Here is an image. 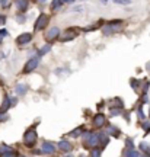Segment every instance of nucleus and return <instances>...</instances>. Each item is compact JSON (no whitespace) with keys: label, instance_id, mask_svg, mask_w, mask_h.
Here are the masks:
<instances>
[{"label":"nucleus","instance_id":"nucleus-1","mask_svg":"<svg viewBox=\"0 0 150 157\" xmlns=\"http://www.w3.org/2000/svg\"><path fill=\"white\" fill-rule=\"evenodd\" d=\"M82 142H83V147L86 150L98 147L99 145V134L93 132V131H86L82 134Z\"/></svg>","mask_w":150,"mask_h":157},{"label":"nucleus","instance_id":"nucleus-2","mask_svg":"<svg viewBox=\"0 0 150 157\" xmlns=\"http://www.w3.org/2000/svg\"><path fill=\"white\" fill-rule=\"evenodd\" d=\"M124 29V22L122 19H114L111 22H108L106 25H102L101 26V31L103 35H111V34H117V32H121Z\"/></svg>","mask_w":150,"mask_h":157},{"label":"nucleus","instance_id":"nucleus-3","mask_svg":"<svg viewBox=\"0 0 150 157\" xmlns=\"http://www.w3.org/2000/svg\"><path fill=\"white\" fill-rule=\"evenodd\" d=\"M37 140H38V134H37V129H35V127H31V128H28V129L25 131V134H24V144H25L26 147L32 148V147L35 145Z\"/></svg>","mask_w":150,"mask_h":157},{"label":"nucleus","instance_id":"nucleus-4","mask_svg":"<svg viewBox=\"0 0 150 157\" xmlns=\"http://www.w3.org/2000/svg\"><path fill=\"white\" fill-rule=\"evenodd\" d=\"M79 34H80V29H79V28H69V29H66L64 32H61V34H60L58 39H60V42L73 41V39L79 35Z\"/></svg>","mask_w":150,"mask_h":157},{"label":"nucleus","instance_id":"nucleus-5","mask_svg":"<svg viewBox=\"0 0 150 157\" xmlns=\"http://www.w3.org/2000/svg\"><path fill=\"white\" fill-rule=\"evenodd\" d=\"M40 57L38 55H35V57H31L29 60H28V63L25 64V67H24V70H22V73H25V74H28V73H32L38 66H40Z\"/></svg>","mask_w":150,"mask_h":157},{"label":"nucleus","instance_id":"nucleus-6","mask_svg":"<svg viewBox=\"0 0 150 157\" xmlns=\"http://www.w3.org/2000/svg\"><path fill=\"white\" fill-rule=\"evenodd\" d=\"M48 21H50V16L47 13H41L35 22V26H34V31L38 32V31H44V28L48 25Z\"/></svg>","mask_w":150,"mask_h":157},{"label":"nucleus","instance_id":"nucleus-7","mask_svg":"<svg viewBox=\"0 0 150 157\" xmlns=\"http://www.w3.org/2000/svg\"><path fill=\"white\" fill-rule=\"evenodd\" d=\"M60 34H61V31H60L57 26H53V28H50V29L44 34V38H45L47 42H54L56 39H58Z\"/></svg>","mask_w":150,"mask_h":157},{"label":"nucleus","instance_id":"nucleus-8","mask_svg":"<svg viewBox=\"0 0 150 157\" xmlns=\"http://www.w3.org/2000/svg\"><path fill=\"white\" fill-rule=\"evenodd\" d=\"M57 151L56 145L51 142V141H42L41 144V153L42 154H48V156H54Z\"/></svg>","mask_w":150,"mask_h":157},{"label":"nucleus","instance_id":"nucleus-9","mask_svg":"<svg viewBox=\"0 0 150 157\" xmlns=\"http://www.w3.org/2000/svg\"><path fill=\"white\" fill-rule=\"evenodd\" d=\"M92 124H93L95 128H102V127L106 124V118H105V115H103L102 112H98V113L93 116Z\"/></svg>","mask_w":150,"mask_h":157},{"label":"nucleus","instance_id":"nucleus-10","mask_svg":"<svg viewBox=\"0 0 150 157\" xmlns=\"http://www.w3.org/2000/svg\"><path fill=\"white\" fill-rule=\"evenodd\" d=\"M32 41V34L31 32H24V34H21L18 38H16V44L18 45H26V44H29Z\"/></svg>","mask_w":150,"mask_h":157},{"label":"nucleus","instance_id":"nucleus-11","mask_svg":"<svg viewBox=\"0 0 150 157\" xmlns=\"http://www.w3.org/2000/svg\"><path fill=\"white\" fill-rule=\"evenodd\" d=\"M57 150H61V151H64V153H70V151L73 150V145H72L70 141L61 140V141H58V144H57Z\"/></svg>","mask_w":150,"mask_h":157},{"label":"nucleus","instance_id":"nucleus-12","mask_svg":"<svg viewBox=\"0 0 150 157\" xmlns=\"http://www.w3.org/2000/svg\"><path fill=\"white\" fill-rule=\"evenodd\" d=\"M106 134H108V135H111V137L118 138V137L121 135V131H119L115 125H108V127H106Z\"/></svg>","mask_w":150,"mask_h":157},{"label":"nucleus","instance_id":"nucleus-13","mask_svg":"<svg viewBox=\"0 0 150 157\" xmlns=\"http://www.w3.org/2000/svg\"><path fill=\"white\" fill-rule=\"evenodd\" d=\"M108 142H109V135L106 132H99V145L102 150L108 145Z\"/></svg>","mask_w":150,"mask_h":157},{"label":"nucleus","instance_id":"nucleus-14","mask_svg":"<svg viewBox=\"0 0 150 157\" xmlns=\"http://www.w3.org/2000/svg\"><path fill=\"white\" fill-rule=\"evenodd\" d=\"M16 8L19 9V12H26L29 8V0H16Z\"/></svg>","mask_w":150,"mask_h":157},{"label":"nucleus","instance_id":"nucleus-15","mask_svg":"<svg viewBox=\"0 0 150 157\" xmlns=\"http://www.w3.org/2000/svg\"><path fill=\"white\" fill-rule=\"evenodd\" d=\"M15 92H16V95H18V96H25V95H26V92H28V86H26V84H24V83H19V84H16Z\"/></svg>","mask_w":150,"mask_h":157},{"label":"nucleus","instance_id":"nucleus-16","mask_svg":"<svg viewBox=\"0 0 150 157\" xmlns=\"http://www.w3.org/2000/svg\"><path fill=\"white\" fill-rule=\"evenodd\" d=\"M12 106V102H10V98L9 96H5V99H3V103H2V106H0V112H8V109Z\"/></svg>","mask_w":150,"mask_h":157},{"label":"nucleus","instance_id":"nucleus-17","mask_svg":"<svg viewBox=\"0 0 150 157\" xmlns=\"http://www.w3.org/2000/svg\"><path fill=\"white\" fill-rule=\"evenodd\" d=\"M50 51H51V44H45V45H42V47L38 50V54H37V55L41 58V57H44L45 54H48Z\"/></svg>","mask_w":150,"mask_h":157},{"label":"nucleus","instance_id":"nucleus-18","mask_svg":"<svg viewBox=\"0 0 150 157\" xmlns=\"http://www.w3.org/2000/svg\"><path fill=\"white\" fill-rule=\"evenodd\" d=\"M124 156H125V157H141V153L137 151L135 148H127V150L124 151Z\"/></svg>","mask_w":150,"mask_h":157},{"label":"nucleus","instance_id":"nucleus-19","mask_svg":"<svg viewBox=\"0 0 150 157\" xmlns=\"http://www.w3.org/2000/svg\"><path fill=\"white\" fill-rule=\"evenodd\" d=\"M82 134H83V127H76L73 131H70V132H69V137L79 138V137H82Z\"/></svg>","mask_w":150,"mask_h":157},{"label":"nucleus","instance_id":"nucleus-20","mask_svg":"<svg viewBox=\"0 0 150 157\" xmlns=\"http://www.w3.org/2000/svg\"><path fill=\"white\" fill-rule=\"evenodd\" d=\"M89 151H90L89 153V157H101L102 156V148L101 147H93Z\"/></svg>","mask_w":150,"mask_h":157},{"label":"nucleus","instance_id":"nucleus-21","mask_svg":"<svg viewBox=\"0 0 150 157\" xmlns=\"http://www.w3.org/2000/svg\"><path fill=\"white\" fill-rule=\"evenodd\" d=\"M10 151H13V148H12L10 145L0 144V157H2V156H5V154H8V153H10Z\"/></svg>","mask_w":150,"mask_h":157},{"label":"nucleus","instance_id":"nucleus-22","mask_svg":"<svg viewBox=\"0 0 150 157\" xmlns=\"http://www.w3.org/2000/svg\"><path fill=\"white\" fill-rule=\"evenodd\" d=\"M112 108H119V109H122V108H124L122 99H121V98H114V99H112Z\"/></svg>","mask_w":150,"mask_h":157},{"label":"nucleus","instance_id":"nucleus-23","mask_svg":"<svg viewBox=\"0 0 150 157\" xmlns=\"http://www.w3.org/2000/svg\"><path fill=\"white\" fill-rule=\"evenodd\" d=\"M61 6H63L61 0H53L51 2V9L53 10H58V9H61Z\"/></svg>","mask_w":150,"mask_h":157},{"label":"nucleus","instance_id":"nucleus-24","mask_svg":"<svg viewBox=\"0 0 150 157\" xmlns=\"http://www.w3.org/2000/svg\"><path fill=\"white\" fill-rule=\"evenodd\" d=\"M138 147H140V150H141L143 153H150V144H147L146 141H141Z\"/></svg>","mask_w":150,"mask_h":157},{"label":"nucleus","instance_id":"nucleus-25","mask_svg":"<svg viewBox=\"0 0 150 157\" xmlns=\"http://www.w3.org/2000/svg\"><path fill=\"white\" fill-rule=\"evenodd\" d=\"M149 87H150V80H143V86H141V92L143 93H147L149 92Z\"/></svg>","mask_w":150,"mask_h":157},{"label":"nucleus","instance_id":"nucleus-26","mask_svg":"<svg viewBox=\"0 0 150 157\" xmlns=\"http://www.w3.org/2000/svg\"><path fill=\"white\" fill-rule=\"evenodd\" d=\"M130 84H131V87H133L134 90L140 89V82H138L137 79H131V80H130Z\"/></svg>","mask_w":150,"mask_h":157},{"label":"nucleus","instance_id":"nucleus-27","mask_svg":"<svg viewBox=\"0 0 150 157\" xmlns=\"http://www.w3.org/2000/svg\"><path fill=\"white\" fill-rule=\"evenodd\" d=\"M122 113V109H119V108H111V116H118V115H121Z\"/></svg>","mask_w":150,"mask_h":157},{"label":"nucleus","instance_id":"nucleus-28","mask_svg":"<svg viewBox=\"0 0 150 157\" xmlns=\"http://www.w3.org/2000/svg\"><path fill=\"white\" fill-rule=\"evenodd\" d=\"M141 128L144 129V132H146V134H147V132H150V122L144 119V121H143V124H141Z\"/></svg>","mask_w":150,"mask_h":157},{"label":"nucleus","instance_id":"nucleus-29","mask_svg":"<svg viewBox=\"0 0 150 157\" xmlns=\"http://www.w3.org/2000/svg\"><path fill=\"white\" fill-rule=\"evenodd\" d=\"M125 148H135V147H134V141H133L130 137L125 138Z\"/></svg>","mask_w":150,"mask_h":157},{"label":"nucleus","instance_id":"nucleus-30","mask_svg":"<svg viewBox=\"0 0 150 157\" xmlns=\"http://www.w3.org/2000/svg\"><path fill=\"white\" fill-rule=\"evenodd\" d=\"M137 116H138V119H141V121H144V119H146V115H144V112H143L141 106H138V109H137Z\"/></svg>","mask_w":150,"mask_h":157},{"label":"nucleus","instance_id":"nucleus-31","mask_svg":"<svg viewBox=\"0 0 150 157\" xmlns=\"http://www.w3.org/2000/svg\"><path fill=\"white\" fill-rule=\"evenodd\" d=\"M114 3H117V5H130L131 0H114Z\"/></svg>","mask_w":150,"mask_h":157},{"label":"nucleus","instance_id":"nucleus-32","mask_svg":"<svg viewBox=\"0 0 150 157\" xmlns=\"http://www.w3.org/2000/svg\"><path fill=\"white\" fill-rule=\"evenodd\" d=\"M144 103H149V96H147V93H143V96H141V105H144Z\"/></svg>","mask_w":150,"mask_h":157},{"label":"nucleus","instance_id":"nucleus-33","mask_svg":"<svg viewBox=\"0 0 150 157\" xmlns=\"http://www.w3.org/2000/svg\"><path fill=\"white\" fill-rule=\"evenodd\" d=\"M9 116H8V113L6 112H0V122H2V121H6Z\"/></svg>","mask_w":150,"mask_h":157},{"label":"nucleus","instance_id":"nucleus-34","mask_svg":"<svg viewBox=\"0 0 150 157\" xmlns=\"http://www.w3.org/2000/svg\"><path fill=\"white\" fill-rule=\"evenodd\" d=\"M9 35V32L6 31V29H0V38H5V37H8Z\"/></svg>","mask_w":150,"mask_h":157},{"label":"nucleus","instance_id":"nucleus-35","mask_svg":"<svg viewBox=\"0 0 150 157\" xmlns=\"http://www.w3.org/2000/svg\"><path fill=\"white\" fill-rule=\"evenodd\" d=\"M16 21H18L19 24H24V22H25V16H24V15H18V16H16Z\"/></svg>","mask_w":150,"mask_h":157},{"label":"nucleus","instance_id":"nucleus-36","mask_svg":"<svg viewBox=\"0 0 150 157\" xmlns=\"http://www.w3.org/2000/svg\"><path fill=\"white\" fill-rule=\"evenodd\" d=\"M61 73H70V70H67V68H58V70H56V74H61Z\"/></svg>","mask_w":150,"mask_h":157},{"label":"nucleus","instance_id":"nucleus-37","mask_svg":"<svg viewBox=\"0 0 150 157\" xmlns=\"http://www.w3.org/2000/svg\"><path fill=\"white\" fill-rule=\"evenodd\" d=\"M2 157H18V154H16L15 150H13V151H10V153H8V154H5V156H2Z\"/></svg>","mask_w":150,"mask_h":157},{"label":"nucleus","instance_id":"nucleus-38","mask_svg":"<svg viewBox=\"0 0 150 157\" xmlns=\"http://www.w3.org/2000/svg\"><path fill=\"white\" fill-rule=\"evenodd\" d=\"M6 24V16L5 15H0V26Z\"/></svg>","mask_w":150,"mask_h":157},{"label":"nucleus","instance_id":"nucleus-39","mask_svg":"<svg viewBox=\"0 0 150 157\" xmlns=\"http://www.w3.org/2000/svg\"><path fill=\"white\" fill-rule=\"evenodd\" d=\"M0 3H2V6H5V8H6V6L9 5V0H0Z\"/></svg>","mask_w":150,"mask_h":157},{"label":"nucleus","instance_id":"nucleus-40","mask_svg":"<svg viewBox=\"0 0 150 157\" xmlns=\"http://www.w3.org/2000/svg\"><path fill=\"white\" fill-rule=\"evenodd\" d=\"M82 6H76V8H73V12H82Z\"/></svg>","mask_w":150,"mask_h":157},{"label":"nucleus","instance_id":"nucleus-41","mask_svg":"<svg viewBox=\"0 0 150 157\" xmlns=\"http://www.w3.org/2000/svg\"><path fill=\"white\" fill-rule=\"evenodd\" d=\"M61 2H63V5H64V3L70 5V3H73V2H74V0H61Z\"/></svg>","mask_w":150,"mask_h":157},{"label":"nucleus","instance_id":"nucleus-42","mask_svg":"<svg viewBox=\"0 0 150 157\" xmlns=\"http://www.w3.org/2000/svg\"><path fill=\"white\" fill-rule=\"evenodd\" d=\"M146 70H147V71H149V73H150V61H149V63H147V64H146Z\"/></svg>","mask_w":150,"mask_h":157},{"label":"nucleus","instance_id":"nucleus-43","mask_svg":"<svg viewBox=\"0 0 150 157\" xmlns=\"http://www.w3.org/2000/svg\"><path fill=\"white\" fill-rule=\"evenodd\" d=\"M141 157H150V153H143Z\"/></svg>","mask_w":150,"mask_h":157},{"label":"nucleus","instance_id":"nucleus-44","mask_svg":"<svg viewBox=\"0 0 150 157\" xmlns=\"http://www.w3.org/2000/svg\"><path fill=\"white\" fill-rule=\"evenodd\" d=\"M38 3H47V0H37Z\"/></svg>","mask_w":150,"mask_h":157},{"label":"nucleus","instance_id":"nucleus-45","mask_svg":"<svg viewBox=\"0 0 150 157\" xmlns=\"http://www.w3.org/2000/svg\"><path fill=\"white\" fill-rule=\"evenodd\" d=\"M64 157H72V156H64Z\"/></svg>","mask_w":150,"mask_h":157},{"label":"nucleus","instance_id":"nucleus-46","mask_svg":"<svg viewBox=\"0 0 150 157\" xmlns=\"http://www.w3.org/2000/svg\"><path fill=\"white\" fill-rule=\"evenodd\" d=\"M18 157H25V156H18Z\"/></svg>","mask_w":150,"mask_h":157},{"label":"nucleus","instance_id":"nucleus-47","mask_svg":"<svg viewBox=\"0 0 150 157\" xmlns=\"http://www.w3.org/2000/svg\"><path fill=\"white\" fill-rule=\"evenodd\" d=\"M2 39H3V38H0V42H2Z\"/></svg>","mask_w":150,"mask_h":157},{"label":"nucleus","instance_id":"nucleus-48","mask_svg":"<svg viewBox=\"0 0 150 157\" xmlns=\"http://www.w3.org/2000/svg\"><path fill=\"white\" fill-rule=\"evenodd\" d=\"M79 157H85V156H79Z\"/></svg>","mask_w":150,"mask_h":157},{"label":"nucleus","instance_id":"nucleus-49","mask_svg":"<svg viewBox=\"0 0 150 157\" xmlns=\"http://www.w3.org/2000/svg\"><path fill=\"white\" fill-rule=\"evenodd\" d=\"M149 115H150V113H149Z\"/></svg>","mask_w":150,"mask_h":157}]
</instances>
